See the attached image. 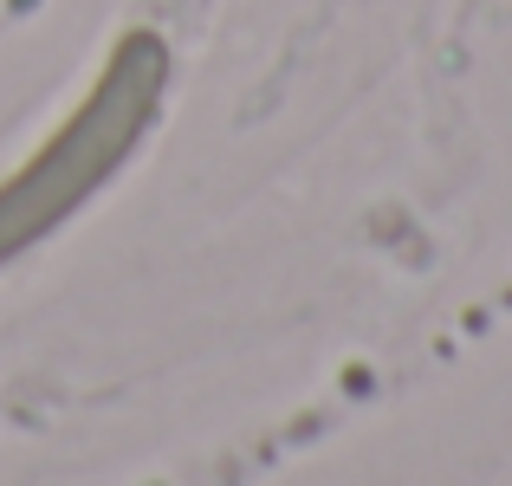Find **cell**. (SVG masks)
<instances>
[{"label":"cell","instance_id":"1","mask_svg":"<svg viewBox=\"0 0 512 486\" xmlns=\"http://www.w3.org/2000/svg\"><path fill=\"white\" fill-rule=\"evenodd\" d=\"M163 85H169L163 39L156 33L117 39L98 85L85 91V104L52 130V143H39L26 169H13L0 182V266L20 260L26 247H39L65 214H78L124 169L130 150L150 137L156 111H163Z\"/></svg>","mask_w":512,"mask_h":486}]
</instances>
